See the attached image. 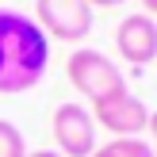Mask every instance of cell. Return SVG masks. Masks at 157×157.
Here are the masks:
<instances>
[{"instance_id":"cell-1","label":"cell","mask_w":157,"mask_h":157,"mask_svg":"<svg viewBox=\"0 0 157 157\" xmlns=\"http://www.w3.org/2000/svg\"><path fill=\"white\" fill-rule=\"evenodd\" d=\"M50 38L31 15L0 8V92H27L46 77Z\"/></svg>"},{"instance_id":"cell-2","label":"cell","mask_w":157,"mask_h":157,"mask_svg":"<svg viewBox=\"0 0 157 157\" xmlns=\"http://www.w3.org/2000/svg\"><path fill=\"white\" fill-rule=\"evenodd\" d=\"M65 77H69V84H73V88H81L84 100H92V104H96V100H104V96H111V92H119V88H127L119 65H115L107 54L92 50V46H81V50L69 54Z\"/></svg>"},{"instance_id":"cell-3","label":"cell","mask_w":157,"mask_h":157,"mask_svg":"<svg viewBox=\"0 0 157 157\" xmlns=\"http://www.w3.org/2000/svg\"><path fill=\"white\" fill-rule=\"evenodd\" d=\"M31 19L42 27L46 38L58 42H81L92 35V4L88 0H35Z\"/></svg>"},{"instance_id":"cell-4","label":"cell","mask_w":157,"mask_h":157,"mask_svg":"<svg viewBox=\"0 0 157 157\" xmlns=\"http://www.w3.org/2000/svg\"><path fill=\"white\" fill-rule=\"evenodd\" d=\"M92 119L104 130H111V138H142V130L150 127V107L130 88H119L92 104Z\"/></svg>"},{"instance_id":"cell-5","label":"cell","mask_w":157,"mask_h":157,"mask_svg":"<svg viewBox=\"0 0 157 157\" xmlns=\"http://www.w3.org/2000/svg\"><path fill=\"white\" fill-rule=\"evenodd\" d=\"M50 130L61 157H92V150H96V119L88 107L73 104V100L54 107Z\"/></svg>"},{"instance_id":"cell-6","label":"cell","mask_w":157,"mask_h":157,"mask_svg":"<svg viewBox=\"0 0 157 157\" xmlns=\"http://www.w3.org/2000/svg\"><path fill=\"white\" fill-rule=\"evenodd\" d=\"M115 46L130 65H150L157 61V19L146 12H134L115 27Z\"/></svg>"},{"instance_id":"cell-7","label":"cell","mask_w":157,"mask_h":157,"mask_svg":"<svg viewBox=\"0 0 157 157\" xmlns=\"http://www.w3.org/2000/svg\"><path fill=\"white\" fill-rule=\"evenodd\" d=\"M92 157H153L150 138H111L107 146H96Z\"/></svg>"},{"instance_id":"cell-8","label":"cell","mask_w":157,"mask_h":157,"mask_svg":"<svg viewBox=\"0 0 157 157\" xmlns=\"http://www.w3.org/2000/svg\"><path fill=\"white\" fill-rule=\"evenodd\" d=\"M27 138L12 119H0V157H27Z\"/></svg>"},{"instance_id":"cell-9","label":"cell","mask_w":157,"mask_h":157,"mask_svg":"<svg viewBox=\"0 0 157 157\" xmlns=\"http://www.w3.org/2000/svg\"><path fill=\"white\" fill-rule=\"evenodd\" d=\"M150 150H153V157H157V111H150Z\"/></svg>"},{"instance_id":"cell-10","label":"cell","mask_w":157,"mask_h":157,"mask_svg":"<svg viewBox=\"0 0 157 157\" xmlns=\"http://www.w3.org/2000/svg\"><path fill=\"white\" fill-rule=\"evenodd\" d=\"M92 4V12H96V8H119V4H127V0H88Z\"/></svg>"},{"instance_id":"cell-11","label":"cell","mask_w":157,"mask_h":157,"mask_svg":"<svg viewBox=\"0 0 157 157\" xmlns=\"http://www.w3.org/2000/svg\"><path fill=\"white\" fill-rule=\"evenodd\" d=\"M27 157H61V153H58V150H31Z\"/></svg>"},{"instance_id":"cell-12","label":"cell","mask_w":157,"mask_h":157,"mask_svg":"<svg viewBox=\"0 0 157 157\" xmlns=\"http://www.w3.org/2000/svg\"><path fill=\"white\" fill-rule=\"evenodd\" d=\"M142 4H146V15H153V19H157V0H142Z\"/></svg>"}]
</instances>
